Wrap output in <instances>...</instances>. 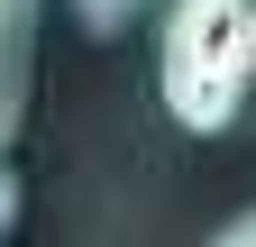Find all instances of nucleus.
Instances as JSON below:
<instances>
[{"instance_id":"1","label":"nucleus","mask_w":256,"mask_h":247,"mask_svg":"<svg viewBox=\"0 0 256 247\" xmlns=\"http://www.w3.org/2000/svg\"><path fill=\"white\" fill-rule=\"evenodd\" d=\"M256 92V0H165L156 101L183 138H220Z\"/></svg>"},{"instance_id":"2","label":"nucleus","mask_w":256,"mask_h":247,"mask_svg":"<svg viewBox=\"0 0 256 247\" xmlns=\"http://www.w3.org/2000/svg\"><path fill=\"white\" fill-rule=\"evenodd\" d=\"M37 18H46V0H0V146L18 138V110H28V64H37Z\"/></svg>"},{"instance_id":"3","label":"nucleus","mask_w":256,"mask_h":247,"mask_svg":"<svg viewBox=\"0 0 256 247\" xmlns=\"http://www.w3.org/2000/svg\"><path fill=\"white\" fill-rule=\"evenodd\" d=\"M146 10H156V0H74V18L92 28V37H119V28H138Z\"/></svg>"},{"instance_id":"4","label":"nucleus","mask_w":256,"mask_h":247,"mask_svg":"<svg viewBox=\"0 0 256 247\" xmlns=\"http://www.w3.org/2000/svg\"><path fill=\"white\" fill-rule=\"evenodd\" d=\"M202 247H256V210H238V220H220Z\"/></svg>"},{"instance_id":"5","label":"nucleus","mask_w":256,"mask_h":247,"mask_svg":"<svg viewBox=\"0 0 256 247\" xmlns=\"http://www.w3.org/2000/svg\"><path fill=\"white\" fill-rule=\"evenodd\" d=\"M10 220H18V174L0 165V229H10Z\"/></svg>"}]
</instances>
